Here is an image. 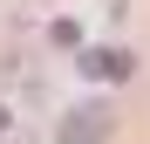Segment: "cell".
Segmentation results:
<instances>
[{
    "instance_id": "6da1fadb",
    "label": "cell",
    "mask_w": 150,
    "mask_h": 144,
    "mask_svg": "<svg viewBox=\"0 0 150 144\" xmlns=\"http://www.w3.org/2000/svg\"><path fill=\"white\" fill-rule=\"evenodd\" d=\"M109 130H116L109 103H75L62 117V144H109Z\"/></svg>"
},
{
    "instance_id": "7a4b0ae2",
    "label": "cell",
    "mask_w": 150,
    "mask_h": 144,
    "mask_svg": "<svg viewBox=\"0 0 150 144\" xmlns=\"http://www.w3.org/2000/svg\"><path fill=\"white\" fill-rule=\"evenodd\" d=\"M89 76H103V82H116V76H130V62H123V55H89Z\"/></svg>"
},
{
    "instance_id": "3957f363",
    "label": "cell",
    "mask_w": 150,
    "mask_h": 144,
    "mask_svg": "<svg viewBox=\"0 0 150 144\" xmlns=\"http://www.w3.org/2000/svg\"><path fill=\"white\" fill-rule=\"evenodd\" d=\"M0 130H7V110H0Z\"/></svg>"
}]
</instances>
